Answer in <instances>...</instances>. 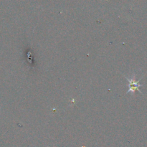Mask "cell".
I'll return each instance as SVG.
<instances>
[{"label":"cell","mask_w":147,"mask_h":147,"mask_svg":"<svg viewBox=\"0 0 147 147\" xmlns=\"http://www.w3.org/2000/svg\"><path fill=\"white\" fill-rule=\"evenodd\" d=\"M125 78H126V79L127 80V81L129 82V90L126 92V93H131V94H134L136 90H138L139 93H142V92L141 91L140 89H139V87L143 86V85L140 84V83H139V81L142 80L143 77L141 78L140 80H136V76H135V75H134L131 78L126 77V76H125Z\"/></svg>","instance_id":"1"}]
</instances>
